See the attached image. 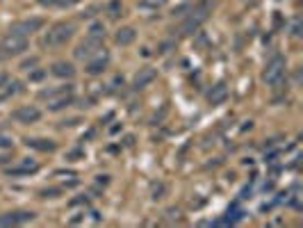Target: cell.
Wrapping results in <instances>:
<instances>
[{"label": "cell", "instance_id": "cell-20", "mask_svg": "<svg viewBox=\"0 0 303 228\" xmlns=\"http://www.w3.org/2000/svg\"><path fill=\"white\" fill-rule=\"evenodd\" d=\"M44 7H57V5H71L75 0H39Z\"/></svg>", "mask_w": 303, "mask_h": 228}, {"label": "cell", "instance_id": "cell-1", "mask_svg": "<svg viewBox=\"0 0 303 228\" xmlns=\"http://www.w3.org/2000/svg\"><path fill=\"white\" fill-rule=\"evenodd\" d=\"M73 32H75L73 23H57V25H52L50 30L46 32L44 46H48V48H59V46H64L67 41H71Z\"/></svg>", "mask_w": 303, "mask_h": 228}, {"label": "cell", "instance_id": "cell-14", "mask_svg": "<svg viewBox=\"0 0 303 228\" xmlns=\"http://www.w3.org/2000/svg\"><path fill=\"white\" fill-rule=\"evenodd\" d=\"M135 37H137L135 28H121V30L117 32V44L118 46H130L135 41Z\"/></svg>", "mask_w": 303, "mask_h": 228}, {"label": "cell", "instance_id": "cell-18", "mask_svg": "<svg viewBox=\"0 0 303 228\" xmlns=\"http://www.w3.org/2000/svg\"><path fill=\"white\" fill-rule=\"evenodd\" d=\"M139 5L141 7H146V9H157V7H164L167 0H141Z\"/></svg>", "mask_w": 303, "mask_h": 228}, {"label": "cell", "instance_id": "cell-12", "mask_svg": "<svg viewBox=\"0 0 303 228\" xmlns=\"http://www.w3.org/2000/svg\"><path fill=\"white\" fill-rule=\"evenodd\" d=\"M52 76L71 80V78L75 76V68H73V64H71V62H55V64H52Z\"/></svg>", "mask_w": 303, "mask_h": 228}, {"label": "cell", "instance_id": "cell-23", "mask_svg": "<svg viewBox=\"0 0 303 228\" xmlns=\"http://www.w3.org/2000/svg\"><path fill=\"white\" fill-rule=\"evenodd\" d=\"M7 82H9V78L5 76V73H0V89H2V87H5Z\"/></svg>", "mask_w": 303, "mask_h": 228}, {"label": "cell", "instance_id": "cell-2", "mask_svg": "<svg viewBox=\"0 0 303 228\" xmlns=\"http://www.w3.org/2000/svg\"><path fill=\"white\" fill-rule=\"evenodd\" d=\"M25 50H28V37H23V34L9 32L0 41V57H14V55H21Z\"/></svg>", "mask_w": 303, "mask_h": 228}, {"label": "cell", "instance_id": "cell-9", "mask_svg": "<svg viewBox=\"0 0 303 228\" xmlns=\"http://www.w3.org/2000/svg\"><path fill=\"white\" fill-rule=\"evenodd\" d=\"M32 219H34V212H7L0 214V226H18Z\"/></svg>", "mask_w": 303, "mask_h": 228}, {"label": "cell", "instance_id": "cell-4", "mask_svg": "<svg viewBox=\"0 0 303 228\" xmlns=\"http://www.w3.org/2000/svg\"><path fill=\"white\" fill-rule=\"evenodd\" d=\"M107 64H110V53L105 48H101V50H96L87 60V68L84 71H87L89 76H98V73H103L105 68H107Z\"/></svg>", "mask_w": 303, "mask_h": 228}, {"label": "cell", "instance_id": "cell-15", "mask_svg": "<svg viewBox=\"0 0 303 228\" xmlns=\"http://www.w3.org/2000/svg\"><path fill=\"white\" fill-rule=\"evenodd\" d=\"M25 144L30 148H39V151H55V144H52L50 139H28Z\"/></svg>", "mask_w": 303, "mask_h": 228}, {"label": "cell", "instance_id": "cell-7", "mask_svg": "<svg viewBox=\"0 0 303 228\" xmlns=\"http://www.w3.org/2000/svg\"><path fill=\"white\" fill-rule=\"evenodd\" d=\"M41 119V110L34 105H23L14 112V121L18 123H37Z\"/></svg>", "mask_w": 303, "mask_h": 228}, {"label": "cell", "instance_id": "cell-10", "mask_svg": "<svg viewBox=\"0 0 303 228\" xmlns=\"http://www.w3.org/2000/svg\"><path fill=\"white\" fill-rule=\"evenodd\" d=\"M155 68H151V66H144V68H139V73L135 76V80H133V87L135 89H144V87H148V84L155 80Z\"/></svg>", "mask_w": 303, "mask_h": 228}, {"label": "cell", "instance_id": "cell-19", "mask_svg": "<svg viewBox=\"0 0 303 228\" xmlns=\"http://www.w3.org/2000/svg\"><path fill=\"white\" fill-rule=\"evenodd\" d=\"M107 12H110V18H118L121 12H123V9H121V2H110V5H107Z\"/></svg>", "mask_w": 303, "mask_h": 228}, {"label": "cell", "instance_id": "cell-16", "mask_svg": "<svg viewBox=\"0 0 303 228\" xmlns=\"http://www.w3.org/2000/svg\"><path fill=\"white\" fill-rule=\"evenodd\" d=\"M71 103H73V96L68 94V96H62V98H57V100H50V110H62V107L71 105Z\"/></svg>", "mask_w": 303, "mask_h": 228}, {"label": "cell", "instance_id": "cell-6", "mask_svg": "<svg viewBox=\"0 0 303 228\" xmlns=\"http://www.w3.org/2000/svg\"><path fill=\"white\" fill-rule=\"evenodd\" d=\"M207 18V12L205 9H199V12H192V16L187 18L183 25H180V34H194V32L199 30L203 21Z\"/></svg>", "mask_w": 303, "mask_h": 228}, {"label": "cell", "instance_id": "cell-8", "mask_svg": "<svg viewBox=\"0 0 303 228\" xmlns=\"http://www.w3.org/2000/svg\"><path fill=\"white\" fill-rule=\"evenodd\" d=\"M96 50H101V39L87 37L78 48H75V57H78V60H89Z\"/></svg>", "mask_w": 303, "mask_h": 228}, {"label": "cell", "instance_id": "cell-17", "mask_svg": "<svg viewBox=\"0 0 303 228\" xmlns=\"http://www.w3.org/2000/svg\"><path fill=\"white\" fill-rule=\"evenodd\" d=\"M89 37L101 39V41H103V37H105V28H103V23H94V25L89 28Z\"/></svg>", "mask_w": 303, "mask_h": 228}, {"label": "cell", "instance_id": "cell-13", "mask_svg": "<svg viewBox=\"0 0 303 228\" xmlns=\"http://www.w3.org/2000/svg\"><path fill=\"white\" fill-rule=\"evenodd\" d=\"M226 98H228V89H226V84L223 82L215 84V87L210 89V94H207V100H210L212 105H221Z\"/></svg>", "mask_w": 303, "mask_h": 228}, {"label": "cell", "instance_id": "cell-22", "mask_svg": "<svg viewBox=\"0 0 303 228\" xmlns=\"http://www.w3.org/2000/svg\"><path fill=\"white\" fill-rule=\"evenodd\" d=\"M37 64H39V60H37V57H32L30 62H25V64H23V68H25V71H30L32 66H37Z\"/></svg>", "mask_w": 303, "mask_h": 228}, {"label": "cell", "instance_id": "cell-21", "mask_svg": "<svg viewBox=\"0 0 303 228\" xmlns=\"http://www.w3.org/2000/svg\"><path fill=\"white\" fill-rule=\"evenodd\" d=\"M9 146H12V139L5 132H0V148H9Z\"/></svg>", "mask_w": 303, "mask_h": 228}, {"label": "cell", "instance_id": "cell-5", "mask_svg": "<svg viewBox=\"0 0 303 228\" xmlns=\"http://www.w3.org/2000/svg\"><path fill=\"white\" fill-rule=\"evenodd\" d=\"M44 28V21L41 18H28V21H18L16 25H12L9 32H16V34H23V37H30Z\"/></svg>", "mask_w": 303, "mask_h": 228}, {"label": "cell", "instance_id": "cell-11", "mask_svg": "<svg viewBox=\"0 0 303 228\" xmlns=\"http://www.w3.org/2000/svg\"><path fill=\"white\" fill-rule=\"evenodd\" d=\"M68 94H73V87H71V84H67V87H55V89H44L39 94V98L57 100V98H62V96H68Z\"/></svg>", "mask_w": 303, "mask_h": 228}, {"label": "cell", "instance_id": "cell-24", "mask_svg": "<svg viewBox=\"0 0 303 228\" xmlns=\"http://www.w3.org/2000/svg\"><path fill=\"white\" fill-rule=\"evenodd\" d=\"M41 78H44V71H37V73L32 76V80H41Z\"/></svg>", "mask_w": 303, "mask_h": 228}, {"label": "cell", "instance_id": "cell-3", "mask_svg": "<svg viewBox=\"0 0 303 228\" xmlns=\"http://www.w3.org/2000/svg\"><path fill=\"white\" fill-rule=\"evenodd\" d=\"M285 60L283 57H274V60L269 62L265 66V73H262V80L267 84H281L283 78H285Z\"/></svg>", "mask_w": 303, "mask_h": 228}]
</instances>
